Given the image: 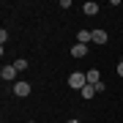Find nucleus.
<instances>
[{"instance_id": "6e6552de", "label": "nucleus", "mask_w": 123, "mask_h": 123, "mask_svg": "<svg viewBox=\"0 0 123 123\" xmlns=\"http://www.w3.org/2000/svg\"><path fill=\"white\" fill-rule=\"evenodd\" d=\"M79 93H82V98H93V96H96V85H85Z\"/></svg>"}, {"instance_id": "9d476101", "label": "nucleus", "mask_w": 123, "mask_h": 123, "mask_svg": "<svg viewBox=\"0 0 123 123\" xmlns=\"http://www.w3.org/2000/svg\"><path fill=\"white\" fill-rule=\"evenodd\" d=\"M14 66H17V71H25V68H27V60L19 57V60H14Z\"/></svg>"}, {"instance_id": "39448f33", "label": "nucleus", "mask_w": 123, "mask_h": 123, "mask_svg": "<svg viewBox=\"0 0 123 123\" xmlns=\"http://www.w3.org/2000/svg\"><path fill=\"white\" fill-rule=\"evenodd\" d=\"M88 74V85H98L101 82V71L98 68H90V71H85Z\"/></svg>"}, {"instance_id": "423d86ee", "label": "nucleus", "mask_w": 123, "mask_h": 123, "mask_svg": "<svg viewBox=\"0 0 123 123\" xmlns=\"http://www.w3.org/2000/svg\"><path fill=\"white\" fill-rule=\"evenodd\" d=\"M71 55H74V57H85V55H88V44H74V47H71Z\"/></svg>"}, {"instance_id": "ddd939ff", "label": "nucleus", "mask_w": 123, "mask_h": 123, "mask_svg": "<svg viewBox=\"0 0 123 123\" xmlns=\"http://www.w3.org/2000/svg\"><path fill=\"white\" fill-rule=\"evenodd\" d=\"M27 123H33V120H27Z\"/></svg>"}, {"instance_id": "1a4fd4ad", "label": "nucleus", "mask_w": 123, "mask_h": 123, "mask_svg": "<svg viewBox=\"0 0 123 123\" xmlns=\"http://www.w3.org/2000/svg\"><path fill=\"white\" fill-rule=\"evenodd\" d=\"M82 11L88 14V17H96V14H98V6H96V3H85V6H82Z\"/></svg>"}, {"instance_id": "9b49d317", "label": "nucleus", "mask_w": 123, "mask_h": 123, "mask_svg": "<svg viewBox=\"0 0 123 123\" xmlns=\"http://www.w3.org/2000/svg\"><path fill=\"white\" fill-rule=\"evenodd\" d=\"M115 71H118V77H123V60L118 63V66H115Z\"/></svg>"}, {"instance_id": "f257e3e1", "label": "nucleus", "mask_w": 123, "mask_h": 123, "mask_svg": "<svg viewBox=\"0 0 123 123\" xmlns=\"http://www.w3.org/2000/svg\"><path fill=\"white\" fill-rule=\"evenodd\" d=\"M85 85H88V74H85V71H71L68 88H71V90H82Z\"/></svg>"}, {"instance_id": "7ed1b4c3", "label": "nucleus", "mask_w": 123, "mask_h": 123, "mask_svg": "<svg viewBox=\"0 0 123 123\" xmlns=\"http://www.w3.org/2000/svg\"><path fill=\"white\" fill-rule=\"evenodd\" d=\"M14 96H30V82H14Z\"/></svg>"}, {"instance_id": "f8f14e48", "label": "nucleus", "mask_w": 123, "mask_h": 123, "mask_svg": "<svg viewBox=\"0 0 123 123\" xmlns=\"http://www.w3.org/2000/svg\"><path fill=\"white\" fill-rule=\"evenodd\" d=\"M66 123H82V120H79V118H71V120H66Z\"/></svg>"}, {"instance_id": "20e7f679", "label": "nucleus", "mask_w": 123, "mask_h": 123, "mask_svg": "<svg viewBox=\"0 0 123 123\" xmlns=\"http://www.w3.org/2000/svg\"><path fill=\"white\" fill-rule=\"evenodd\" d=\"M93 41V30H77V44H90Z\"/></svg>"}, {"instance_id": "f03ea898", "label": "nucleus", "mask_w": 123, "mask_h": 123, "mask_svg": "<svg viewBox=\"0 0 123 123\" xmlns=\"http://www.w3.org/2000/svg\"><path fill=\"white\" fill-rule=\"evenodd\" d=\"M17 74H19V71H17V66H14V63H11V66H3V71H0L3 82H14V79H17Z\"/></svg>"}, {"instance_id": "0eeeda50", "label": "nucleus", "mask_w": 123, "mask_h": 123, "mask_svg": "<svg viewBox=\"0 0 123 123\" xmlns=\"http://www.w3.org/2000/svg\"><path fill=\"white\" fill-rule=\"evenodd\" d=\"M107 30H93V44H107Z\"/></svg>"}]
</instances>
